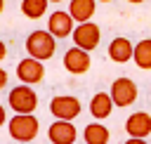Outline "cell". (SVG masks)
<instances>
[{
  "label": "cell",
  "instance_id": "obj_27",
  "mask_svg": "<svg viewBox=\"0 0 151 144\" xmlns=\"http://www.w3.org/2000/svg\"><path fill=\"white\" fill-rule=\"evenodd\" d=\"M76 144H78V142H76ZM83 144H85V142H83Z\"/></svg>",
  "mask_w": 151,
  "mask_h": 144
},
{
  "label": "cell",
  "instance_id": "obj_5",
  "mask_svg": "<svg viewBox=\"0 0 151 144\" xmlns=\"http://www.w3.org/2000/svg\"><path fill=\"white\" fill-rule=\"evenodd\" d=\"M109 92H111L113 104H116V106H120V109H125V106L134 104V102H137V94H139L137 83H134L132 78H127V76L116 78V80L111 83V90H109Z\"/></svg>",
  "mask_w": 151,
  "mask_h": 144
},
{
  "label": "cell",
  "instance_id": "obj_8",
  "mask_svg": "<svg viewBox=\"0 0 151 144\" xmlns=\"http://www.w3.org/2000/svg\"><path fill=\"white\" fill-rule=\"evenodd\" d=\"M47 31H50L57 40L68 38V35H73V31H76V19L68 14V9H66V12H64V9H57V12H52V14L47 17Z\"/></svg>",
  "mask_w": 151,
  "mask_h": 144
},
{
  "label": "cell",
  "instance_id": "obj_1",
  "mask_svg": "<svg viewBox=\"0 0 151 144\" xmlns=\"http://www.w3.org/2000/svg\"><path fill=\"white\" fill-rule=\"evenodd\" d=\"M26 52H28V57H33V59H40V61H47V59H52L54 57V50H57V38L45 28V31H31L28 33V38H26Z\"/></svg>",
  "mask_w": 151,
  "mask_h": 144
},
{
  "label": "cell",
  "instance_id": "obj_3",
  "mask_svg": "<svg viewBox=\"0 0 151 144\" xmlns=\"http://www.w3.org/2000/svg\"><path fill=\"white\" fill-rule=\"evenodd\" d=\"M7 104H9V109L14 113H33L38 109V94H35L33 85L21 83V85H17V87L9 90Z\"/></svg>",
  "mask_w": 151,
  "mask_h": 144
},
{
  "label": "cell",
  "instance_id": "obj_18",
  "mask_svg": "<svg viewBox=\"0 0 151 144\" xmlns=\"http://www.w3.org/2000/svg\"><path fill=\"white\" fill-rule=\"evenodd\" d=\"M5 85H7V71H5L2 66H0V90H2Z\"/></svg>",
  "mask_w": 151,
  "mask_h": 144
},
{
  "label": "cell",
  "instance_id": "obj_21",
  "mask_svg": "<svg viewBox=\"0 0 151 144\" xmlns=\"http://www.w3.org/2000/svg\"><path fill=\"white\" fill-rule=\"evenodd\" d=\"M5 57H7V45H5L2 40H0V61H2Z\"/></svg>",
  "mask_w": 151,
  "mask_h": 144
},
{
  "label": "cell",
  "instance_id": "obj_20",
  "mask_svg": "<svg viewBox=\"0 0 151 144\" xmlns=\"http://www.w3.org/2000/svg\"><path fill=\"white\" fill-rule=\"evenodd\" d=\"M5 123H7V111H5V106L0 104V127H2Z\"/></svg>",
  "mask_w": 151,
  "mask_h": 144
},
{
  "label": "cell",
  "instance_id": "obj_2",
  "mask_svg": "<svg viewBox=\"0 0 151 144\" xmlns=\"http://www.w3.org/2000/svg\"><path fill=\"white\" fill-rule=\"evenodd\" d=\"M7 132L14 142H33L40 132V120L33 113H14L7 120Z\"/></svg>",
  "mask_w": 151,
  "mask_h": 144
},
{
  "label": "cell",
  "instance_id": "obj_22",
  "mask_svg": "<svg viewBox=\"0 0 151 144\" xmlns=\"http://www.w3.org/2000/svg\"><path fill=\"white\" fill-rule=\"evenodd\" d=\"M127 2H132V5H142L144 0H127Z\"/></svg>",
  "mask_w": 151,
  "mask_h": 144
},
{
  "label": "cell",
  "instance_id": "obj_16",
  "mask_svg": "<svg viewBox=\"0 0 151 144\" xmlns=\"http://www.w3.org/2000/svg\"><path fill=\"white\" fill-rule=\"evenodd\" d=\"M132 61L142 68V71H151V40L144 38L134 45V54H132Z\"/></svg>",
  "mask_w": 151,
  "mask_h": 144
},
{
  "label": "cell",
  "instance_id": "obj_24",
  "mask_svg": "<svg viewBox=\"0 0 151 144\" xmlns=\"http://www.w3.org/2000/svg\"><path fill=\"white\" fill-rule=\"evenodd\" d=\"M17 144H31V142H17Z\"/></svg>",
  "mask_w": 151,
  "mask_h": 144
},
{
  "label": "cell",
  "instance_id": "obj_25",
  "mask_svg": "<svg viewBox=\"0 0 151 144\" xmlns=\"http://www.w3.org/2000/svg\"><path fill=\"white\" fill-rule=\"evenodd\" d=\"M50 2H64V0H50Z\"/></svg>",
  "mask_w": 151,
  "mask_h": 144
},
{
  "label": "cell",
  "instance_id": "obj_6",
  "mask_svg": "<svg viewBox=\"0 0 151 144\" xmlns=\"http://www.w3.org/2000/svg\"><path fill=\"white\" fill-rule=\"evenodd\" d=\"M73 42H76V47H83V50H87V52H94L97 47H99V40H101V31H99V26L97 24H92V21H85V24H78L76 26V31H73Z\"/></svg>",
  "mask_w": 151,
  "mask_h": 144
},
{
  "label": "cell",
  "instance_id": "obj_23",
  "mask_svg": "<svg viewBox=\"0 0 151 144\" xmlns=\"http://www.w3.org/2000/svg\"><path fill=\"white\" fill-rule=\"evenodd\" d=\"M2 9H5V0H0V14H2Z\"/></svg>",
  "mask_w": 151,
  "mask_h": 144
},
{
  "label": "cell",
  "instance_id": "obj_4",
  "mask_svg": "<svg viewBox=\"0 0 151 144\" xmlns=\"http://www.w3.org/2000/svg\"><path fill=\"white\" fill-rule=\"evenodd\" d=\"M83 111V104L73 94H57L50 99V113L57 120H76Z\"/></svg>",
  "mask_w": 151,
  "mask_h": 144
},
{
  "label": "cell",
  "instance_id": "obj_10",
  "mask_svg": "<svg viewBox=\"0 0 151 144\" xmlns=\"http://www.w3.org/2000/svg\"><path fill=\"white\" fill-rule=\"evenodd\" d=\"M47 137L52 144H76L78 130L73 125V120H54L47 127Z\"/></svg>",
  "mask_w": 151,
  "mask_h": 144
},
{
  "label": "cell",
  "instance_id": "obj_13",
  "mask_svg": "<svg viewBox=\"0 0 151 144\" xmlns=\"http://www.w3.org/2000/svg\"><path fill=\"white\" fill-rule=\"evenodd\" d=\"M113 99H111V92H97L92 99H90V113H92V118H97V120H104V118H109L111 116V111H113Z\"/></svg>",
  "mask_w": 151,
  "mask_h": 144
},
{
  "label": "cell",
  "instance_id": "obj_19",
  "mask_svg": "<svg viewBox=\"0 0 151 144\" xmlns=\"http://www.w3.org/2000/svg\"><path fill=\"white\" fill-rule=\"evenodd\" d=\"M125 144H149V142H146L144 137H130V139H127Z\"/></svg>",
  "mask_w": 151,
  "mask_h": 144
},
{
  "label": "cell",
  "instance_id": "obj_11",
  "mask_svg": "<svg viewBox=\"0 0 151 144\" xmlns=\"http://www.w3.org/2000/svg\"><path fill=\"white\" fill-rule=\"evenodd\" d=\"M125 132L130 135V137H149L151 135V113H146V111H137V113H132V116H127V120H125Z\"/></svg>",
  "mask_w": 151,
  "mask_h": 144
},
{
  "label": "cell",
  "instance_id": "obj_12",
  "mask_svg": "<svg viewBox=\"0 0 151 144\" xmlns=\"http://www.w3.org/2000/svg\"><path fill=\"white\" fill-rule=\"evenodd\" d=\"M109 57H111V61H116V64H125V61H130L132 59V54H134V45L127 40V38H123V35H118V38H113L111 42H109Z\"/></svg>",
  "mask_w": 151,
  "mask_h": 144
},
{
  "label": "cell",
  "instance_id": "obj_9",
  "mask_svg": "<svg viewBox=\"0 0 151 144\" xmlns=\"http://www.w3.org/2000/svg\"><path fill=\"white\" fill-rule=\"evenodd\" d=\"M90 66H92V59H90V52H87V50L73 45V47H68V50L64 52V68H66L68 73L83 76V73L90 71Z\"/></svg>",
  "mask_w": 151,
  "mask_h": 144
},
{
  "label": "cell",
  "instance_id": "obj_14",
  "mask_svg": "<svg viewBox=\"0 0 151 144\" xmlns=\"http://www.w3.org/2000/svg\"><path fill=\"white\" fill-rule=\"evenodd\" d=\"M94 9H97V0H71L68 2V14L76 19V24L92 21Z\"/></svg>",
  "mask_w": 151,
  "mask_h": 144
},
{
  "label": "cell",
  "instance_id": "obj_7",
  "mask_svg": "<svg viewBox=\"0 0 151 144\" xmlns=\"http://www.w3.org/2000/svg\"><path fill=\"white\" fill-rule=\"evenodd\" d=\"M17 78L26 85H40L45 78V64L33 57H24L17 64Z\"/></svg>",
  "mask_w": 151,
  "mask_h": 144
},
{
  "label": "cell",
  "instance_id": "obj_17",
  "mask_svg": "<svg viewBox=\"0 0 151 144\" xmlns=\"http://www.w3.org/2000/svg\"><path fill=\"white\" fill-rule=\"evenodd\" d=\"M50 7V0H21V14L26 19H40Z\"/></svg>",
  "mask_w": 151,
  "mask_h": 144
},
{
  "label": "cell",
  "instance_id": "obj_15",
  "mask_svg": "<svg viewBox=\"0 0 151 144\" xmlns=\"http://www.w3.org/2000/svg\"><path fill=\"white\" fill-rule=\"evenodd\" d=\"M109 137H111L109 127L104 123H99V120L87 123L83 127V142L85 144H109Z\"/></svg>",
  "mask_w": 151,
  "mask_h": 144
},
{
  "label": "cell",
  "instance_id": "obj_26",
  "mask_svg": "<svg viewBox=\"0 0 151 144\" xmlns=\"http://www.w3.org/2000/svg\"><path fill=\"white\" fill-rule=\"evenodd\" d=\"M99 2H111V0H99Z\"/></svg>",
  "mask_w": 151,
  "mask_h": 144
}]
</instances>
